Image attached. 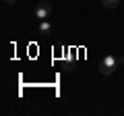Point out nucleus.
Instances as JSON below:
<instances>
[{
	"label": "nucleus",
	"mask_w": 124,
	"mask_h": 116,
	"mask_svg": "<svg viewBox=\"0 0 124 116\" xmlns=\"http://www.w3.org/2000/svg\"><path fill=\"white\" fill-rule=\"evenodd\" d=\"M118 66H120V58L114 56V54H106L99 62V73L101 75H112Z\"/></svg>",
	"instance_id": "nucleus-1"
},
{
	"label": "nucleus",
	"mask_w": 124,
	"mask_h": 116,
	"mask_svg": "<svg viewBox=\"0 0 124 116\" xmlns=\"http://www.w3.org/2000/svg\"><path fill=\"white\" fill-rule=\"evenodd\" d=\"M50 15H52V2H48V0H41L39 4L35 6V19L46 21V19H50Z\"/></svg>",
	"instance_id": "nucleus-2"
},
{
	"label": "nucleus",
	"mask_w": 124,
	"mask_h": 116,
	"mask_svg": "<svg viewBox=\"0 0 124 116\" xmlns=\"http://www.w3.org/2000/svg\"><path fill=\"white\" fill-rule=\"evenodd\" d=\"M37 31H39V35H52L54 31V25L46 19V21H39V25H37Z\"/></svg>",
	"instance_id": "nucleus-3"
},
{
	"label": "nucleus",
	"mask_w": 124,
	"mask_h": 116,
	"mask_svg": "<svg viewBox=\"0 0 124 116\" xmlns=\"http://www.w3.org/2000/svg\"><path fill=\"white\" fill-rule=\"evenodd\" d=\"M101 4L106 6V8H116V6L120 4V0H101Z\"/></svg>",
	"instance_id": "nucleus-4"
},
{
	"label": "nucleus",
	"mask_w": 124,
	"mask_h": 116,
	"mask_svg": "<svg viewBox=\"0 0 124 116\" xmlns=\"http://www.w3.org/2000/svg\"><path fill=\"white\" fill-rule=\"evenodd\" d=\"M15 2H17V0H4V4H8V6H10V4H15Z\"/></svg>",
	"instance_id": "nucleus-5"
}]
</instances>
